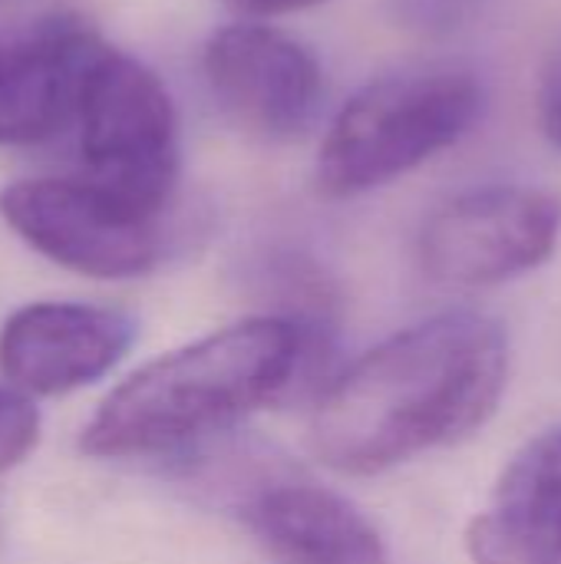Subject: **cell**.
I'll use <instances>...</instances> for the list:
<instances>
[{
  "mask_svg": "<svg viewBox=\"0 0 561 564\" xmlns=\"http://www.w3.org/2000/svg\"><path fill=\"white\" fill-rule=\"evenodd\" d=\"M509 380V337L479 311H446L331 377L311 416L317 459L377 476L483 430Z\"/></svg>",
  "mask_w": 561,
  "mask_h": 564,
  "instance_id": "obj_1",
  "label": "cell"
},
{
  "mask_svg": "<svg viewBox=\"0 0 561 564\" xmlns=\"http://www.w3.org/2000/svg\"><path fill=\"white\" fill-rule=\"evenodd\" d=\"M304 337L258 314L169 350L129 373L89 416L79 449L96 459L175 456L294 397Z\"/></svg>",
  "mask_w": 561,
  "mask_h": 564,
  "instance_id": "obj_2",
  "label": "cell"
},
{
  "mask_svg": "<svg viewBox=\"0 0 561 564\" xmlns=\"http://www.w3.org/2000/svg\"><path fill=\"white\" fill-rule=\"evenodd\" d=\"M483 109L466 69L433 66L367 83L331 119L317 152V188L354 198L420 169L456 145Z\"/></svg>",
  "mask_w": 561,
  "mask_h": 564,
  "instance_id": "obj_3",
  "label": "cell"
},
{
  "mask_svg": "<svg viewBox=\"0 0 561 564\" xmlns=\"http://www.w3.org/2000/svg\"><path fill=\"white\" fill-rule=\"evenodd\" d=\"M79 178L142 215H169L179 185V116L165 83L136 56L103 43L76 112Z\"/></svg>",
  "mask_w": 561,
  "mask_h": 564,
  "instance_id": "obj_4",
  "label": "cell"
},
{
  "mask_svg": "<svg viewBox=\"0 0 561 564\" xmlns=\"http://www.w3.org/2000/svg\"><path fill=\"white\" fill-rule=\"evenodd\" d=\"M0 218L36 254L99 281L149 274L169 251V215H142L79 175L10 182Z\"/></svg>",
  "mask_w": 561,
  "mask_h": 564,
  "instance_id": "obj_5",
  "label": "cell"
},
{
  "mask_svg": "<svg viewBox=\"0 0 561 564\" xmlns=\"http://www.w3.org/2000/svg\"><path fill=\"white\" fill-rule=\"evenodd\" d=\"M561 205L526 185H483L440 205L420 231V264L446 288H493L542 268L559 245Z\"/></svg>",
  "mask_w": 561,
  "mask_h": 564,
  "instance_id": "obj_6",
  "label": "cell"
},
{
  "mask_svg": "<svg viewBox=\"0 0 561 564\" xmlns=\"http://www.w3.org/2000/svg\"><path fill=\"white\" fill-rule=\"evenodd\" d=\"M202 69L218 109L261 142H294L321 112L324 76L314 53L268 23L222 26Z\"/></svg>",
  "mask_w": 561,
  "mask_h": 564,
  "instance_id": "obj_7",
  "label": "cell"
},
{
  "mask_svg": "<svg viewBox=\"0 0 561 564\" xmlns=\"http://www.w3.org/2000/svg\"><path fill=\"white\" fill-rule=\"evenodd\" d=\"M136 321L119 307L36 301L0 330V373L26 397H63L106 377L132 347Z\"/></svg>",
  "mask_w": 561,
  "mask_h": 564,
  "instance_id": "obj_8",
  "label": "cell"
},
{
  "mask_svg": "<svg viewBox=\"0 0 561 564\" xmlns=\"http://www.w3.org/2000/svg\"><path fill=\"white\" fill-rule=\"evenodd\" d=\"M99 46L103 36L73 13L0 30V145H26L69 129Z\"/></svg>",
  "mask_w": 561,
  "mask_h": 564,
  "instance_id": "obj_9",
  "label": "cell"
},
{
  "mask_svg": "<svg viewBox=\"0 0 561 564\" xmlns=\"http://www.w3.org/2000/svg\"><path fill=\"white\" fill-rule=\"evenodd\" d=\"M238 516L274 564H390L374 522L314 479H258L238 499Z\"/></svg>",
  "mask_w": 561,
  "mask_h": 564,
  "instance_id": "obj_10",
  "label": "cell"
},
{
  "mask_svg": "<svg viewBox=\"0 0 561 564\" xmlns=\"http://www.w3.org/2000/svg\"><path fill=\"white\" fill-rule=\"evenodd\" d=\"M473 564H561V426L526 443L466 529Z\"/></svg>",
  "mask_w": 561,
  "mask_h": 564,
  "instance_id": "obj_11",
  "label": "cell"
},
{
  "mask_svg": "<svg viewBox=\"0 0 561 564\" xmlns=\"http://www.w3.org/2000/svg\"><path fill=\"white\" fill-rule=\"evenodd\" d=\"M40 440V413L17 387H0V473L23 463Z\"/></svg>",
  "mask_w": 561,
  "mask_h": 564,
  "instance_id": "obj_12",
  "label": "cell"
},
{
  "mask_svg": "<svg viewBox=\"0 0 561 564\" xmlns=\"http://www.w3.org/2000/svg\"><path fill=\"white\" fill-rule=\"evenodd\" d=\"M539 122L546 139L561 149V50L552 53V59L542 69L539 83Z\"/></svg>",
  "mask_w": 561,
  "mask_h": 564,
  "instance_id": "obj_13",
  "label": "cell"
},
{
  "mask_svg": "<svg viewBox=\"0 0 561 564\" xmlns=\"http://www.w3.org/2000/svg\"><path fill=\"white\" fill-rule=\"evenodd\" d=\"M225 7H231L241 17H281V13H294V10H308L317 7L324 0H222Z\"/></svg>",
  "mask_w": 561,
  "mask_h": 564,
  "instance_id": "obj_14",
  "label": "cell"
}]
</instances>
